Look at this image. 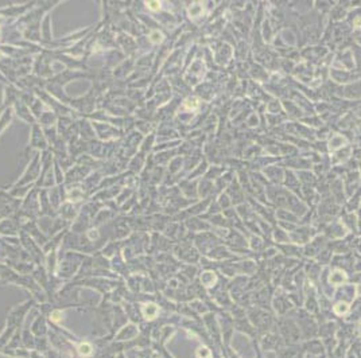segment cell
<instances>
[{"label": "cell", "instance_id": "6da1fadb", "mask_svg": "<svg viewBox=\"0 0 361 358\" xmlns=\"http://www.w3.org/2000/svg\"><path fill=\"white\" fill-rule=\"evenodd\" d=\"M143 314L146 315L147 319H154L158 314V307L155 304H147L146 307L143 308Z\"/></svg>", "mask_w": 361, "mask_h": 358}, {"label": "cell", "instance_id": "7a4b0ae2", "mask_svg": "<svg viewBox=\"0 0 361 358\" xmlns=\"http://www.w3.org/2000/svg\"><path fill=\"white\" fill-rule=\"evenodd\" d=\"M346 279V276H345V274L344 272H341V271H334L332 275H330V282H332L333 284H340V283H342L344 280Z\"/></svg>", "mask_w": 361, "mask_h": 358}, {"label": "cell", "instance_id": "3957f363", "mask_svg": "<svg viewBox=\"0 0 361 358\" xmlns=\"http://www.w3.org/2000/svg\"><path fill=\"white\" fill-rule=\"evenodd\" d=\"M78 352H80L81 356H89V354L92 353V348L89 343H81L80 346H78Z\"/></svg>", "mask_w": 361, "mask_h": 358}, {"label": "cell", "instance_id": "277c9868", "mask_svg": "<svg viewBox=\"0 0 361 358\" xmlns=\"http://www.w3.org/2000/svg\"><path fill=\"white\" fill-rule=\"evenodd\" d=\"M348 310H349V306L346 303H338V304L334 306V312L340 314V315H342V314H345V312H348Z\"/></svg>", "mask_w": 361, "mask_h": 358}, {"label": "cell", "instance_id": "5b68a950", "mask_svg": "<svg viewBox=\"0 0 361 358\" xmlns=\"http://www.w3.org/2000/svg\"><path fill=\"white\" fill-rule=\"evenodd\" d=\"M183 106L186 109H195L197 106H198V100L197 98H193V100H186L183 102Z\"/></svg>", "mask_w": 361, "mask_h": 358}, {"label": "cell", "instance_id": "8992f818", "mask_svg": "<svg viewBox=\"0 0 361 358\" xmlns=\"http://www.w3.org/2000/svg\"><path fill=\"white\" fill-rule=\"evenodd\" d=\"M162 39H163V35H162V32H159V31H154L150 35V40L154 43H159Z\"/></svg>", "mask_w": 361, "mask_h": 358}, {"label": "cell", "instance_id": "52a82bcc", "mask_svg": "<svg viewBox=\"0 0 361 358\" xmlns=\"http://www.w3.org/2000/svg\"><path fill=\"white\" fill-rule=\"evenodd\" d=\"M147 6H148V8L152 10V11H156V10L161 8V3L159 2H148Z\"/></svg>", "mask_w": 361, "mask_h": 358}, {"label": "cell", "instance_id": "ba28073f", "mask_svg": "<svg viewBox=\"0 0 361 358\" xmlns=\"http://www.w3.org/2000/svg\"><path fill=\"white\" fill-rule=\"evenodd\" d=\"M61 319H62V314H61V311H54V312H53V315H51V320H53V322H59Z\"/></svg>", "mask_w": 361, "mask_h": 358}, {"label": "cell", "instance_id": "9c48e42d", "mask_svg": "<svg viewBox=\"0 0 361 358\" xmlns=\"http://www.w3.org/2000/svg\"><path fill=\"white\" fill-rule=\"evenodd\" d=\"M190 12H191V15L193 16H195V15H198V14L201 12V10H199V4H195L193 8L190 10Z\"/></svg>", "mask_w": 361, "mask_h": 358}]
</instances>
